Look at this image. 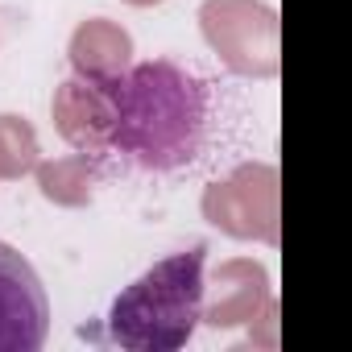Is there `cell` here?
Masks as SVG:
<instances>
[{
    "instance_id": "9",
    "label": "cell",
    "mask_w": 352,
    "mask_h": 352,
    "mask_svg": "<svg viewBox=\"0 0 352 352\" xmlns=\"http://www.w3.org/2000/svg\"><path fill=\"white\" fill-rule=\"evenodd\" d=\"M241 278H245V282H236V265H224V270H220V286H228V290H224V298H216L208 323L228 327V323H241V319H253V315H257L265 274H261L257 265H245Z\"/></svg>"
},
{
    "instance_id": "1",
    "label": "cell",
    "mask_w": 352,
    "mask_h": 352,
    "mask_svg": "<svg viewBox=\"0 0 352 352\" xmlns=\"http://www.w3.org/2000/svg\"><path fill=\"white\" fill-rule=\"evenodd\" d=\"M108 96V149L141 170L187 166L208 133V87L166 58L124 67L104 79Z\"/></svg>"
},
{
    "instance_id": "3",
    "label": "cell",
    "mask_w": 352,
    "mask_h": 352,
    "mask_svg": "<svg viewBox=\"0 0 352 352\" xmlns=\"http://www.w3.org/2000/svg\"><path fill=\"white\" fill-rule=\"evenodd\" d=\"M208 46L236 75H274L278 71V13L257 0H208L199 9Z\"/></svg>"
},
{
    "instance_id": "5",
    "label": "cell",
    "mask_w": 352,
    "mask_h": 352,
    "mask_svg": "<svg viewBox=\"0 0 352 352\" xmlns=\"http://www.w3.org/2000/svg\"><path fill=\"white\" fill-rule=\"evenodd\" d=\"M204 212L228 236L278 241V179L270 166H241L204 195Z\"/></svg>"
},
{
    "instance_id": "8",
    "label": "cell",
    "mask_w": 352,
    "mask_h": 352,
    "mask_svg": "<svg viewBox=\"0 0 352 352\" xmlns=\"http://www.w3.org/2000/svg\"><path fill=\"white\" fill-rule=\"evenodd\" d=\"M38 187L46 199L63 204V208H83L91 204V187H96V174H100V162L91 153H71V157H58V162H38Z\"/></svg>"
},
{
    "instance_id": "7",
    "label": "cell",
    "mask_w": 352,
    "mask_h": 352,
    "mask_svg": "<svg viewBox=\"0 0 352 352\" xmlns=\"http://www.w3.org/2000/svg\"><path fill=\"white\" fill-rule=\"evenodd\" d=\"M129 54H133L129 34L104 17L83 21L71 38V67L79 79H112L129 67Z\"/></svg>"
},
{
    "instance_id": "6",
    "label": "cell",
    "mask_w": 352,
    "mask_h": 352,
    "mask_svg": "<svg viewBox=\"0 0 352 352\" xmlns=\"http://www.w3.org/2000/svg\"><path fill=\"white\" fill-rule=\"evenodd\" d=\"M54 124L58 133L79 149V153H91L96 162L108 149V96H104V79H67L58 91H54Z\"/></svg>"
},
{
    "instance_id": "4",
    "label": "cell",
    "mask_w": 352,
    "mask_h": 352,
    "mask_svg": "<svg viewBox=\"0 0 352 352\" xmlns=\"http://www.w3.org/2000/svg\"><path fill=\"white\" fill-rule=\"evenodd\" d=\"M50 331V298L38 270L0 241V352H38Z\"/></svg>"
},
{
    "instance_id": "2",
    "label": "cell",
    "mask_w": 352,
    "mask_h": 352,
    "mask_svg": "<svg viewBox=\"0 0 352 352\" xmlns=\"http://www.w3.org/2000/svg\"><path fill=\"white\" fill-rule=\"evenodd\" d=\"M204 253H174L124 286L108 311V340L124 352H179L204 319Z\"/></svg>"
},
{
    "instance_id": "10",
    "label": "cell",
    "mask_w": 352,
    "mask_h": 352,
    "mask_svg": "<svg viewBox=\"0 0 352 352\" xmlns=\"http://www.w3.org/2000/svg\"><path fill=\"white\" fill-rule=\"evenodd\" d=\"M38 166V133L25 116H0V179H21Z\"/></svg>"
},
{
    "instance_id": "11",
    "label": "cell",
    "mask_w": 352,
    "mask_h": 352,
    "mask_svg": "<svg viewBox=\"0 0 352 352\" xmlns=\"http://www.w3.org/2000/svg\"><path fill=\"white\" fill-rule=\"evenodd\" d=\"M124 5H137V9H149V5H162V0H124Z\"/></svg>"
}]
</instances>
